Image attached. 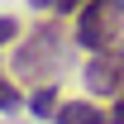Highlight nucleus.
Returning a JSON list of instances; mask_svg holds the SVG:
<instances>
[{
  "label": "nucleus",
  "mask_w": 124,
  "mask_h": 124,
  "mask_svg": "<svg viewBox=\"0 0 124 124\" xmlns=\"http://www.w3.org/2000/svg\"><path fill=\"white\" fill-rule=\"evenodd\" d=\"M77 57V43H72V24L57 15H38L29 29L10 43V77L24 81V86H43V81H57Z\"/></svg>",
  "instance_id": "nucleus-1"
},
{
  "label": "nucleus",
  "mask_w": 124,
  "mask_h": 124,
  "mask_svg": "<svg viewBox=\"0 0 124 124\" xmlns=\"http://www.w3.org/2000/svg\"><path fill=\"white\" fill-rule=\"evenodd\" d=\"M124 38V0H86L72 15V43L77 53H100V48Z\"/></svg>",
  "instance_id": "nucleus-2"
},
{
  "label": "nucleus",
  "mask_w": 124,
  "mask_h": 124,
  "mask_svg": "<svg viewBox=\"0 0 124 124\" xmlns=\"http://www.w3.org/2000/svg\"><path fill=\"white\" fill-rule=\"evenodd\" d=\"M81 86L91 100H115L124 91V38L119 43L100 48V53H86L81 62Z\"/></svg>",
  "instance_id": "nucleus-3"
},
{
  "label": "nucleus",
  "mask_w": 124,
  "mask_h": 124,
  "mask_svg": "<svg viewBox=\"0 0 124 124\" xmlns=\"http://www.w3.org/2000/svg\"><path fill=\"white\" fill-rule=\"evenodd\" d=\"M53 124H110V110L91 95H77V100H62Z\"/></svg>",
  "instance_id": "nucleus-4"
},
{
  "label": "nucleus",
  "mask_w": 124,
  "mask_h": 124,
  "mask_svg": "<svg viewBox=\"0 0 124 124\" xmlns=\"http://www.w3.org/2000/svg\"><path fill=\"white\" fill-rule=\"evenodd\" d=\"M57 105H62V81H43V86H29L24 91V110L33 119H43V124H53Z\"/></svg>",
  "instance_id": "nucleus-5"
},
{
  "label": "nucleus",
  "mask_w": 124,
  "mask_h": 124,
  "mask_svg": "<svg viewBox=\"0 0 124 124\" xmlns=\"http://www.w3.org/2000/svg\"><path fill=\"white\" fill-rule=\"evenodd\" d=\"M19 110H24V86L0 67V115H19Z\"/></svg>",
  "instance_id": "nucleus-6"
},
{
  "label": "nucleus",
  "mask_w": 124,
  "mask_h": 124,
  "mask_svg": "<svg viewBox=\"0 0 124 124\" xmlns=\"http://www.w3.org/2000/svg\"><path fill=\"white\" fill-rule=\"evenodd\" d=\"M24 5H29L33 15H57V19H72L81 5H86V0H24Z\"/></svg>",
  "instance_id": "nucleus-7"
},
{
  "label": "nucleus",
  "mask_w": 124,
  "mask_h": 124,
  "mask_svg": "<svg viewBox=\"0 0 124 124\" xmlns=\"http://www.w3.org/2000/svg\"><path fill=\"white\" fill-rule=\"evenodd\" d=\"M24 33V24H19V15H0V48H10Z\"/></svg>",
  "instance_id": "nucleus-8"
},
{
  "label": "nucleus",
  "mask_w": 124,
  "mask_h": 124,
  "mask_svg": "<svg viewBox=\"0 0 124 124\" xmlns=\"http://www.w3.org/2000/svg\"><path fill=\"white\" fill-rule=\"evenodd\" d=\"M110 124H124V91L110 100Z\"/></svg>",
  "instance_id": "nucleus-9"
}]
</instances>
